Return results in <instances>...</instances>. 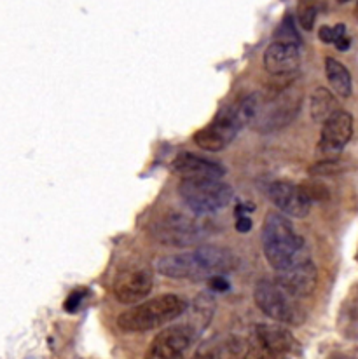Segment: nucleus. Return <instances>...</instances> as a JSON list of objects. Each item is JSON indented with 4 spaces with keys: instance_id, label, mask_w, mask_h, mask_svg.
<instances>
[{
    "instance_id": "obj_1",
    "label": "nucleus",
    "mask_w": 358,
    "mask_h": 359,
    "mask_svg": "<svg viewBox=\"0 0 358 359\" xmlns=\"http://www.w3.org/2000/svg\"><path fill=\"white\" fill-rule=\"evenodd\" d=\"M238 267V258L231 250L218 246H199L191 253L171 255L157 262L161 274L187 281H208L213 276H224Z\"/></svg>"
},
{
    "instance_id": "obj_2",
    "label": "nucleus",
    "mask_w": 358,
    "mask_h": 359,
    "mask_svg": "<svg viewBox=\"0 0 358 359\" xmlns=\"http://www.w3.org/2000/svg\"><path fill=\"white\" fill-rule=\"evenodd\" d=\"M263 248L266 260L277 272L310 260L306 243L293 231L285 215L270 211L263 227Z\"/></svg>"
},
{
    "instance_id": "obj_3",
    "label": "nucleus",
    "mask_w": 358,
    "mask_h": 359,
    "mask_svg": "<svg viewBox=\"0 0 358 359\" xmlns=\"http://www.w3.org/2000/svg\"><path fill=\"white\" fill-rule=\"evenodd\" d=\"M185 311H187V302L170 293V295H161L138 304L130 311H124L117 318V325L123 332L128 333L150 332V330L175 321Z\"/></svg>"
},
{
    "instance_id": "obj_4",
    "label": "nucleus",
    "mask_w": 358,
    "mask_h": 359,
    "mask_svg": "<svg viewBox=\"0 0 358 359\" xmlns=\"http://www.w3.org/2000/svg\"><path fill=\"white\" fill-rule=\"evenodd\" d=\"M178 194L189 210L198 215L224 210L234 197L231 187L218 178H184Z\"/></svg>"
},
{
    "instance_id": "obj_5",
    "label": "nucleus",
    "mask_w": 358,
    "mask_h": 359,
    "mask_svg": "<svg viewBox=\"0 0 358 359\" xmlns=\"http://www.w3.org/2000/svg\"><path fill=\"white\" fill-rule=\"evenodd\" d=\"M253 300L267 318L277 323L299 325L304 318L296 299L284 292L274 281L264 279V281L257 283L256 290H253Z\"/></svg>"
},
{
    "instance_id": "obj_6",
    "label": "nucleus",
    "mask_w": 358,
    "mask_h": 359,
    "mask_svg": "<svg viewBox=\"0 0 358 359\" xmlns=\"http://www.w3.org/2000/svg\"><path fill=\"white\" fill-rule=\"evenodd\" d=\"M152 234L161 244L185 248L206 238V225L187 215L168 213L154 224Z\"/></svg>"
},
{
    "instance_id": "obj_7",
    "label": "nucleus",
    "mask_w": 358,
    "mask_h": 359,
    "mask_svg": "<svg viewBox=\"0 0 358 359\" xmlns=\"http://www.w3.org/2000/svg\"><path fill=\"white\" fill-rule=\"evenodd\" d=\"M245 124L246 121L239 110V105L227 107L220 110L208 126L196 133L194 143L206 152H220L236 138L238 131Z\"/></svg>"
},
{
    "instance_id": "obj_8",
    "label": "nucleus",
    "mask_w": 358,
    "mask_h": 359,
    "mask_svg": "<svg viewBox=\"0 0 358 359\" xmlns=\"http://www.w3.org/2000/svg\"><path fill=\"white\" fill-rule=\"evenodd\" d=\"M296 347V339L284 326L257 325L245 359H286Z\"/></svg>"
},
{
    "instance_id": "obj_9",
    "label": "nucleus",
    "mask_w": 358,
    "mask_h": 359,
    "mask_svg": "<svg viewBox=\"0 0 358 359\" xmlns=\"http://www.w3.org/2000/svg\"><path fill=\"white\" fill-rule=\"evenodd\" d=\"M270 199L286 217L304 218L311 210V196L306 187L290 182H274L270 185Z\"/></svg>"
},
{
    "instance_id": "obj_10",
    "label": "nucleus",
    "mask_w": 358,
    "mask_h": 359,
    "mask_svg": "<svg viewBox=\"0 0 358 359\" xmlns=\"http://www.w3.org/2000/svg\"><path fill=\"white\" fill-rule=\"evenodd\" d=\"M192 335L194 333L189 326H170L152 340L143 359H184L185 351L192 342Z\"/></svg>"
},
{
    "instance_id": "obj_11",
    "label": "nucleus",
    "mask_w": 358,
    "mask_h": 359,
    "mask_svg": "<svg viewBox=\"0 0 358 359\" xmlns=\"http://www.w3.org/2000/svg\"><path fill=\"white\" fill-rule=\"evenodd\" d=\"M152 276L145 267H128L119 271L114 279V295L121 304H138L149 297Z\"/></svg>"
},
{
    "instance_id": "obj_12",
    "label": "nucleus",
    "mask_w": 358,
    "mask_h": 359,
    "mask_svg": "<svg viewBox=\"0 0 358 359\" xmlns=\"http://www.w3.org/2000/svg\"><path fill=\"white\" fill-rule=\"evenodd\" d=\"M274 283L296 300L304 299V297H310L317 288V267H314L313 262L306 260L303 264H297L293 267L278 272Z\"/></svg>"
},
{
    "instance_id": "obj_13",
    "label": "nucleus",
    "mask_w": 358,
    "mask_h": 359,
    "mask_svg": "<svg viewBox=\"0 0 358 359\" xmlns=\"http://www.w3.org/2000/svg\"><path fill=\"white\" fill-rule=\"evenodd\" d=\"M320 150L327 156L339 154L352 140L353 135V117L345 110H338L327 121L321 122Z\"/></svg>"
},
{
    "instance_id": "obj_14",
    "label": "nucleus",
    "mask_w": 358,
    "mask_h": 359,
    "mask_svg": "<svg viewBox=\"0 0 358 359\" xmlns=\"http://www.w3.org/2000/svg\"><path fill=\"white\" fill-rule=\"evenodd\" d=\"M299 46L292 42L277 41L267 46L264 53V68L274 77H289L299 70Z\"/></svg>"
},
{
    "instance_id": "obj_15",
    "label": "nucleus",
    "mask_w": 358,
    "mask_h": 359,
    "mask_svg": "<svg viewBox=\"0 0 358 359\" xmlns=\"http://www.w3.org/2000/svg\"><path fill=\"white\" fill-rule=\"evenodd\" d=\"M171 170L184 178H220L225 173L222 164L191 152H184L175 157Z\"/></svg>"
},
{
    "instance_id": "obj_16",
    "label": "nucleus",
    "mask_w": 358,
    "mask_h": 359,
    "mask_svg": "<svg viewBox=\"0 0 358 359\" xmlns=\"http://www.w3.org/2000/svg\"><path fill=\"white\" fill-rule=\"evenodd\" d=\"M325 75L331 84L332 91L339 95L341 98H348L352 96L353 91V82L350 70L341 63V61L334 58H325Z\"/></svg>"
},
{
    "instance_id": "obj_17",
    "label": "nucleus",
    "mask_w": 358,
    "mask_h": 359,
    "mask_svg": "<svg viewBox=\"0 0 358 359\" xmlns=\"http://www.w3.org/2000/svg\"><path fill=\"white\" fill-rule=\"evenodd\" d=\"M310 110H311V117H313L317 122H324L327 121L329 117L332 116L334 112H338L339 107L336 98L332 96V93L325 88H317L311 95V102H310Z\"/></svg>"
},
{
    "instance_id": "obj_18",
    "label": "nucleus",
    "mask_w": 358,
    "mask_h": 359,
    "mask_svg": "<svg viewBox=\"0 0 358 359\" xmlns=\"http://www.w3.org/2000/svg\"><path fill=\"white\" fill-rule=\"evenodd\" d=\"M318 37L325 44H334L339 51H346L350 48V39L346 35L345 25H336V27H321L318 32Z\"/></svg>"
},
{
    "instance_id": "obj_19",
    "label": "nucleus",
    "mask_w": 358,
    "mask_h": 359,
    "mask_svg": "<svg viewBox=\"0 0 358 359\" xmlns=\"http://www.w3.org/2000/svg\"><path fill=\"white\" fill-rule=\"evenodd\" d=\"M297 18H299V23L304 30H313L314 20H317V6L311 0H303L299 4V9H297Z\"/></svg>"
},
{
    "instance_id": "obj_20",
    "label": "nucleus",
    "mask_w": 358,
    "mask_h": 359,
    "mask_svg": "<svg viewBox=\"0 0 358 359\" xmlns=\"http://www.w3.org/2000/svg\"><path fill=\"white\" fill-rule=\"evenodd\" d=\"M81 302H82V293L74 292L69 299L65 300V305H63V307H65L67 312H75L79 309V305H81Z\"/></svg>"
},
{
    "instance_id": "obj_21",
    "label": "nucleus",
    "mask_w": 358,
    "mask_h": 359,
    "mask_svg": "<svg viewBox=\"0 0 358 359\" xmlns=\"http://www.w3.org/2000/svg\"><path fill=\"white\" fill-rule=\"evenodd\" d=\"M208 281H210V288H212L213 292H227L229 290V283L225 281L222 276H213V278H210Z\"/></svg>"
},
{
    "instance_id": "obj_22",
    "label": "nucleus",
    "mask_w": 358,
    "mask_h": 359,
    "mask_svg": "<svg viewBox=\"0 0 358 359\" xmlns=\"http://www.w3.org/2000/svg\"><path fill=\"white\" fill-rule=\"evenodd\" d=\"M250 229H252V220L248 218V215H239L238 220H236V231L248 232Z\"/></svg>"
},
{
    "instance_id": "obj_23",
    "label": "nucleus",
    "mask_w": 358,
    "mask_h": 359,
    "mask_svg": "<svg viewBox=\"0 0 358 359\" xmlns=\"http://www.w3.org/2000/svg\"><path fill=\"white\" fill-rule=\"evenodd\" d=\"M192 359H217V358H215L213 354H210V353H199V354H196V356Z\"/></svg>"
},
{
    "instance_id": "obj_24",
    "label": "nucleus",
    "mask_w": 358,
    "mask_h": 359,
    "mask_svg": "<svg viewBox=\"0 0 358 359\" xmlns=\"http://www.w3.org/2000/svg\"><path fill=\"white\" fill-rule=\"evenodd\" d=\"M338 2H341V4H345V2H350V0H338Z\"/></svg>"
},
{
    "instance_id": "obj_25",
    "label": "nucleus",
    "mask_w": 358,
    "mask_h": 359,
    "mask_svg": "<svg viewBox=\"0 0 358 359\" xmlns=\"http://www.w3.org/2000/svg\"><path fill=\"white\" fill-rule=\"evenodd\" d=\"M357 14H358V6H357Z\"/></svg>"
}]
</instances>
